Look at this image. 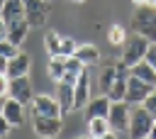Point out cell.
I'll return each instance as SVG.
<instances>
[{
  "instance_id": "6da1fadb",
  "label": "cell",
  "mask_w": 156,
  "mask_h": 139,
  "mask_svg": "<svg viewBox=\"0 0 156 139\" xmlns=\"http://www.w3.org/2000/svg\"><path fill=\"white\" fill-rule=\"evenodd\" d=\"M129 27L134 29V34H141V37H146L154 44L156 41V7H151V5H136Z\"/></svg>"
},
{
  "instance_id": "7a4b0ae2",
  "label": "cell",
  "mask_w": 156,
  "mask_h": 139,
  "mask_svg": "<svg viewBox=\"0 0 156 139\" xmlns=\"http://www.w3.org/2000/svg\"><path fill=\"white\" fill-rule=\"evenodd\" d=\"M151 124H154V115H151L144 105H132L129 129H127V134H129V137H134V139H144V137H149Z\"/></svg>"
},
{
  "instance_id": "3957f363",
  "label": "cell",
  "mask_w": 156,
  "mask_h": 139,
  "mask_svg": "<svg viewBox=\"0 0 156 139\" xmlns=\"http://www.w3.org/2000/svg\"><path fill=\"white\" fill-rule=\"evenodd\" d=\"M129 115H132V105L124 102V100H117L110 105V112H107V124L112 129V134H122L129 129Z\"/></svg>"
},
{
  "instance_id": "277c9868",
  "label": "cell",
  "mask_w": 156,
  "mask_h": 139,
  "mask_svg": "<svg viewBox=\"0 0 156 139\" xmlns=\"http://www.w3.org/2000/svg\"><path fill=\"white\" fill-rule=\"evenodd\" d=\"M149 39L146 37H141V34H134V37H129L124 44H122V61L127 63V66H134L136 61H141L144 56H146V49H149Z\"/></svg>"
},
{
  "instance_id": "5b68a950",
  "label": "cell",
  "mask_w": 156,
  "mask_h": 139,
  "mask_svg": "<svg viewBox=\"0 0 156 139\" xmlns=\"http://www.w3.org/2000/svg\"><path fill=\"white\" fill-rule=\"evenodd\" d=\"M154 90V85L151 83H146V80H141V78H136V76H127V93H124V102H129V105H141L144 100H146V95Z\"/></svg>"
},
{
  "instance_id": "8992f818",
  "label": "cell",
  "mask_w": 156,
  "mask_h": 139,
  "mask_svg": "<svg viewBox=\"0 0 156 139\" xmlns=\"http://www.w3.org/2000/svg\"><path fill=\"white\" fill-rule=\"evenodd\" d=\"M24 5V20L29 27H44L49 15V0H22Z\"/></svg>"
},
{
  "instance_id": "52a82bcc",
  "label": "cell",
  "mask_w": 156,
  "mask_h": 139,
  "mask_svg": "<svg viewBox=\"0 0 156 139\" xmlns=\"http://www.w3.org/2000/svg\"><path fill=\"white\" fill-rule=\"evenodd\" d=\"M29 107H32V115H44V117H61V105H58V100L54 98V95H34L32 98V102H29Z\"/></svg>"
},
{
  "instance_id": "ba28073f",
  "label": "cell",
  "mask_w": 156,
  "mask_h": 139,
  "mask_svg": "<svg viewBox=\"0 0 156 139\" xmlns=\"http://www.w3.org/2000/svg\"><path fill=\"white\" fill-rule=\"evenodd\" d=\"M32 122H34V132L39 137H58L61 129H63V119L61 117H44V115H32Z\"/></svg>"
},
{
  "instance_id": "9c48e42d",
  "label": "cell",
  "mask_w": 156,
  "mask_h": 139,
  "mask_svg": "<svg viewBox=\"0 0 156 139\" xmlns=\"http://www.w3.org/2000/svg\"><path fill=\"white\" fill-rule=\"evenodd\" d=\"M7 95L20 100L22 105H29L32 98H34V90H32V83L27 76H17V78H10V88H7Z\"/></svg>"
},
{
  "instance_id": "30bf717a",
  "label": "cell",
  "mask_w": 156,
  "mask_h": 139,
  "mask_svg": "<svg viewBox=\"0 0 156 139\" xmlns=\"http://www.w3.org/2000/svg\"><path fill=\"white\" fill-rule=\"evenodd\" d=\"M24 107H27V105H22L20 100H15V98H10V95L5 98V105H2V115H5V119L12 124V129L24 124Z\"/></svg>"
},
{
  "instance_id": "8fae6325",
  "label": "cell",
  "mask_w": 156,
  "mask_h": 139,
  "mask_svg": "<svg viewBox=\"0 0 156 139\" xmlns=\"http://www.w3.org/2000/svg\"><path fill=\"white\" fill-rule=\"evenodd\" d=\"M29 66H32V59H29V54H24V51H17L12 59H7V71H5V76H7V78L27 76V73H29Z\"/></svg>"
},
{
  "instance_id": "7c38bea8",
  "label": "cell",
  "mask_w": 156,
  "mask_h": 139,
  "mask_svg": "<svg viewBox=\"0 0 156 139\" xmlns=\"http://www.w3.org/2000/svg\"><path fill=\"white\" fill-rule=\"evenodd\" d=\"M88 100H90V76H88V68H85L73 85V107H85Z\"/></svg>"
},
{
  "instance_id": "4fadbf2b",
  "label": "cell",
  "mask_w": 156,
  "mask_h": 139,
  "mask_svg": "<svg viewBox=\"0 0 156 139\" xmlns=\"http://www.w3.org/2000/svg\"><path fill=\"white\" fill-rule=\"evenodd\" d=\"M73 85L76 83H68V80H56V100H58V105H61V115H68V112H73L76 107H73Z\"/></svg>"
},
{
  "instance_id": "5bb4252c",
  "label": "cell",
  "mask_w": 156,
  "mask_h": 139,
  "mask_svg": "<svg viewBox=\"0 0 156 139\" xmlns=\"http://www.w3.org/2000/svg\"><path fill=\"white\" fill-rule=\"evenodd\" d=\"M110 105H112V100H110L105 93L98 95V98H90L88 105H85V119H93V117H107Z\"/></svg>"
},
{
  "instance_id": "9a60e30c",
  "label": "cell",
  "mask_w": 156,
  "mask_h": 139,
  "mask_svg": "<svg viewBox=\"0 0 156 139\" xmlns=\"http://www.w3.org/2000/svg\"><path fill=\"white\" fill-rule=\"evenodd\" d=\"M0 17L5 20L7 27L22 22V20H24V5H22V0H5V2H2V12H0Z\"/></svg>"
},
{
  "instance_id": "2e32d148",
  "label": "cell",
  "mask_w": 156,
  "mask_h": 139,
  "mask_svg": "<svg viewBox=\"0 0 156 139\" xmlns=\"http://www.w3.org/2000/svg\"><path fill=\"white\" fill-rule=\"evenodd\" d=\"M88 134L93 139H105V137H115L110 124H107V117H93L88 119Z\"/></svg>"
},
{
  "instance_id": "e0dca14e",
  "label": "cell",
  "mask_w": 156,
  "mask_h": 139,
  "mask_svg": "<svg viewBox=\"0 0 156 139\" xmlns=\"http://www.w3.org/2000/svg\"><path fill=\"white\" fill-rule=\"evenodd\" d=\"M129 73L136 76V78H141V80H146V83H151V85H156V71H154V66L146 59H141L134 66H129Z\"/></svg>"
},
{
  "instance_id": "ac0fdd59",
  "label": "cell",
  "mask_w": 156,
  "mask_h": 139,
  "mask_svg": "<svg viewBox=\"0 0 156 139\" xmlns=\"http://www.w3.org/2000/svg\"><path fill=\"white\" fill-rule=\"evenodd\" d=\"M29 24H27V20H22V22H17V24H10L7 27V41H12L15 46H20L24 39H27V34H29Z\"/></svg>"
},
{
  "instance_id": "d6986e66",
  "label": "cell",
  "mask_w": 156,
  "mask_h": 139,
  "mask_svg": "<svg viewBox=\"0 0 156 139\" xmlns=\"http://www.w3.org/2000/svg\"><path fill=\"white\" fill-rule=\"evenodd\" d=\"M76 56H78L85 66H93V63H98L100 51H98V46H95V44H83V46H78V49H76Z\"/></svg>"
},
{
  "instance_id": "ffe728a7",
  "label": "cell",
  "mask_w": 156,
  "mask_h": 139,
  "mask_svg": "<svg viewBox=\"0 0 156 139\" xmlns=\"http://www.w3.org/2000/svg\"><path fill=\"white\" fill-rule=\"evenodd\" d=\"M46 71H49V78L56 83V80H61L63 78V73H66V59L63 56H51L49 59V66H46Z\"/></svg>"
},
{
  "instance_id": "44dd1931",
  "label": "cell",
  "mask_w": 156,
  "mask_h": 139,
  "mask_svg": "<svg viewBox=\"0 0 156 139\" xmlns=\"http://www.w3.org/2000/svg\"><path fill=\"white\" fill-rule=\"evenodd\" d=\"M119 78V73H117V66L112 63V66H107L102 73H100V88H102V93L107 95V90L112 88V83ZM122 78H127V76H122Z\"/></svg>"
},
{
  "instance_id": "7402d4cb",
  "label": "cell",
  "mask_w": 156,
  "mask_h": 139,
  "mask_svg": "<svg viewBox=\"0 0 156 139\" xmlns=\"http://www.w3.org/2000/svg\"><path fill=\"white\" fill-rule=\"evenodd\" d=\"M124 93H127V78H117L115 83H112V88L107 90V98L112 100V102H117V100H124Z\"/></svg>"
},
{
  "instance_id": "603a6c76",
  "label": "cell",
  "mask_w": 156,
  "mask_h": 139,
  "mask_svg": "<svg viewBox=\"0 0 156 139\" xmlns=\"http://www.w3.org/2000/svg\"><path fill=\"white\" fill-rule=\"evenodd\" d=\"M107 41H110L112 46H122V44L127 41V32H124V27L112 24V27H110V32H107Z\"/></svg>"
},
{
  "instance_id": "cb8c5ba5",
  "label": "cell",
  "mask_w": 156,
  "mask_h": 139,
  "mask_svg": "<svg viewBox=\"0 0 156 139\" xmlns=\"http://www.w3.org/2000/svg\"><path fill=\"white\" fill-rule=\"evenodd\" d=\"M44 46H46L49 56H56V54H58V46H61V37H58V32H46V37H44Z\"/></svg>"
},
{
  "instance_id": "d4e9b609",
  "label": "cell",
  "mask_w": 156,
  "mask_h": 139,
  "mask_svg": "<svg viewBox=\"0 0 156 139\" xmlns=\"http://www.w3.org/2000/svg\"><path fill=\"white\" fill-rule=\"evenodd\" d=\"M88 66L73 54V56H66V73H71V76H80L83 71H85Z\"/></svg>"
},
{
  "instance_id": "484cf974",
  "label": "cell",
  "mask_w": 156,
  "mask_h": 139,
  "mask_svg": "<svg viewBox=\"0 0 156 139\" xmlns=\"http://www.w3.org/2000/svg\"><path fill=\"white\" fill-rule=\"evenodd\" d=\"M76 49H78V44L71 39V37H61V46H58V56H73L76 54Z\"/></svg>"
},
{
  "instance_id": "4316f807",
  "label": "cell",
  "mask_w": 156,
  "mask_h": 139,
  "mask_svg": "<svg viewBox=\"0 0 156 139\" xmlns=\"http://www.w3.org/2000/svg\"><path fill=\"white\" fill-rule=\"evenodd\" d=\"M17 51H20V49H17L12 41H7V39H0V56H5V59H12Z\"/></svg>"
},
{
  "instance_id": "83f0119b",
  "label": "cell",
  "mask_w": 156,
  "mask_h": 139,
  "mask_svg": "<svg viewBox=\"0 0 156 139\" xmlns=\"http://www.w3.org/2000/svg\"><path fill=\"white\" fill-rule=\"evenodd\" d=\"M141 105H144V107H146V110H149V112L154 115V119H156V88H154V90H151V93L146 95V100H144Z\"/></svg>"
},
{
  "instance_id": "f1b7e54d",
  "label": "cell",
  "mask_w": 156,
  "mask_h": 139,
  "mask_svg": "<svg viewBox=\"0 0 156 139\" xmlns=\"http://www.w3.org/2000/svg\"><path fill=\"white\" fill-rule=\"evenodd\" d=\"M151 66H154V71H156V44H149V49H146V56H144Z\"/></svg>"
},
{
  "instance_id": "f546056e",
  "label": "cell",
  "mask_w": 156,
  "mask_h": 139,
  "mask_svg": "<svg viewBox=\"0 0 156 139\" xmlns=\"http://www.w3.org/2000/svg\"><path fill=\"white\" fill-rule=\"evenodd\" d=\"M10 129H12V124H10V122L5 119V115L0 112V137H7V134H10Z\"/></svg>"
},
{
  "instance_id": "4dcf8cb0",
  "label": "cell",
  "mask_w": 156,
  "mask_h": 139,
  "mask_svg": "<svg viewBox=\"0 0 156 139\" xmlns=\"http://www.w3.org/2000/svg\"><path fill=\"white\" fill-rule=\"evenodd\" d=\"M7 88H10V78L5 73H0V95L2 98H7Z\"/></svg>"
},
{
  "instance_id": "1f68e13d",
  "label": "cell",
  "mask_w": 156,
  "mask_h": 139,
  "mask_svg": "<svg viewBox=\"0 0 156 139\" xmlns=\"http://www.w3.org/2000/svg\"><path fill=\"white\" fill-rule=\"evenodd\" d=\"M0 39H7V24L2 17H0Z\"/></svg>"
},
{
  "instance_id": "d6a6232c",
  "label": "cell",
  "mask_w": 156,
  "mask_h": 139,
  "mask_svg": "<svg viewBox=\"0 0 156 139\" xmlns=\"http://www.w3.org/2000/svg\"><path fill=\"white\" fill-rule=\"evenodd\" d=\"M5 71H7V59L0 56V73H5Z\"/></svg>"
},
{
  "instance_id": "836d02e7",
  "label": "cell",
  "mask_w": 156,
  "mask_h": 139,
  "mask_svg": "<svg viewBox=\"0 0 156 139\" xmlns=\"http://www.w3.org/2000/svg\"><path fill=\"white\" fill-rule=\"evenodd\" d=\"M149 137H151V139H156V119H154V124H151V132H149Z\"/></svg>"
},
{
  "instance_id": "e575fe53",
  "label": "cell",
  "mask_w": 156,
  "mask_h": 139,
  "mask_svg": "<svg viewBox=\"0 0 156 139\" xmlns=\"http://www.w3.org/2000/svg\"><path fill=\"white\" fill-rule=\"evenodd\" d=\"M144 5H151V7H156V0H144Z\"/></svg>"
},
{
  "instance_id": "d590c367",
  "label": "cell",
  "mask_w": 156,
  "mask_h": 139,
  "mask_svg": "<svg viewBox=\"0 0 156 139\" xmlns=\"http://www.w3.org/2000/svg\"><path fill=\"white\" fill-rule=\"evenodd\" d=\"M2 105H5V98L0 95V112H2Z\"/></svg>"
},
{
  "instance_id": "8d00e7d4",
  "label": "cell",
  "mask_w": 156,
  "mask_h": 139,
  "mask_svg": "<svg viewBox=\"0 0 156 139\" xmlns=\"http://www.w3.org/2000/svg\"><path fill=\"white\" fill-rule=\"evenodd\" d=\"M132 2H134V5H144V0H132Z\"/></svg>"
},
{
  "instance_id": "74e56055",
  "label": "cell",
  "mask_w": 156,
  "mask_h": 139,
  "mask_svg": "<svg viewBox=\"0 0 156 139\" xmlns=\"http://www.w3.org/2000/svg\"><path fill=\"white\" fill-rule=\"evenodd\" d=\"M71 2H83V0H71Z\"/></svg>"
},
{
  "instance_id": "f35d334b",
  "label": "cell",
  "mask_w": 156,
  "mask_h": 139,
  "mask_svg": "<svg viewBox=\"0 0 156 139\" xmlns=\"http://www.w3.org/2000/svg\"><path fill=\"white\" fill-rule=\"evenodd\" d=\"M0 12H2V5H0Z\"/></svg>"
},
{
  "instance_id": "ab89813d",
  "label": "cell",
  "mask_w": 156,
  "mask_h": 139,
  "mask_svg": "<svg viewBox=\"0 0 156 139\" xmlns=\"http://www.w3.org/2000/svg\"><path fill=\"white\" fill-rule=\"evenodd\" d=\"M2 2H5V0H0V5H2Z\"/></svg>"
}]
</instances>
